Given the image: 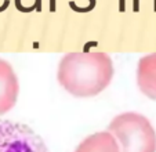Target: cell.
I'll return each instance as SVG.
<instances>
[{"instance_id": "4", "label": "cell", "mask_w": 156, "mask_h": 152, "mask_svg": "<svg viewBox=\"0 0 156 152\" xmlns=\"http://www.w3.org/2000/svg\"><path fill=\"white\" fill-rule=\"evenodd\" d=\"M20 93V83L12 67L0 58V115L14 108Z\"/></svg>"}, {"instance_id": "6", "label": "cell", "mask_w": 156, "mask_h": 152, "mask_svg": "<svg viewBox=\"0 0 156 152\" xmlns=\"http://www.w3.org/2000/svg\"><path fill=\"white\" fill-rule=\"evenodd\" d=\"M75 152H120V148L113 134L100 132L84 138Z\"/></svg>"}, {"instance_id": "5", "label": "cell", "mask_w": 156, "mask_h": 152, "mask_svg": "<svg viewBox=\"0 0 156 152\" xmlns=\"http://www.w3.org/2000/svg\"><path fill=\"white\" fill-rule=\"evenodd\" d=\"M137 85L144 96L156 101V53L140 58L137 67Z\"/></svg>"}, {"instance_id": "3", "label": "cell", "mask_w": 156, "mask_h": 152, "mask_svg": "<svg viewBox=\"0 0 156 152\" xmlns=\"http://www.w3.org/2000/svg\"><path fill=\"white\" fill-rule=\"evenodd\" d=\"M0 152H48V148L29 126L0 120Z\"/></svg>"}, {"instance_id": "2", "label": "cell", "mask_w": 156, "mask_h": 152, "mask_svg": "<svg viewBox=\"0 0 156 152\" xmlns=\"http://www.w3.org/2000/svg\"><path fill=\"white\" fill-rule=\"evenodd\" d=\"M108 132L113 134L120 152H156V132L147 116L124 112L113 118Z\"/></svg>"}, {"instance_id": "1", "label": "cell", "mask_w": 156, "mask_h": 152, "mask_svg": "<svg viewBox=\"0 0 156 152\" xmlns=\"http://www.w3.org/2000/svg\"><path fill=\"white\" fill-rule=\"evenodd\" d=\"M113 62L106 53H69L61 58L57 71L59 85L77 98L98 96L112 82Z\"/></svg>"}]
</instances>
